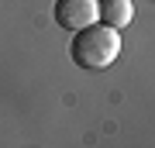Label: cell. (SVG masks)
Segmentation results:
<instances>
[{
	"label": "cell",
	"mask_w": 155,
	"mask_h": 148,
	"mask_svg": "<svg viewBox=\"0 0 155 148\" xmlns=\"http://www.w3.org/2000/svg\"><path fill=\"white\" fill-rule=\"evenodd\" d=\"M97 21L121 31V28H127L134 21V4L131 0H97Z\"/></svg>",
	"instance_id": "3"
},
{
	"label": "cell",
	"mask_w": 155,
	"mask_h": 148,
	"mask_svg": "<svg viewBox=\"0 0 155 148\" xmlns=\"http://www.w3.org/2000/svg\"><path fill=\"white\" fill-rule=\"evenodd\" d=\"M72 41H69V59L76 62L79 69H107L110 62L121 55V31L104 21H90L76 31H69Z\"/></svg>",
	"instance_id": "1"
},
{
	"label": "cell",
	"mask_w": 155,
	"mask_h": 148,
	"mask_svg": "<svg viewBox=\"0 0 155 148\" xmlns=\"http://www.w3.org/2000/svg\"><path fill=\"white\" fill-rule=\"evenodd\" d=\"M52 17L62 31H76V28L97 21V0H55Z\"/></svg>",
	"instance_id": "2"
}]
</instances>
